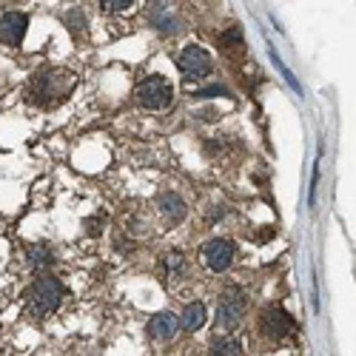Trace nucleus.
I'll use <instances>...</instances> for the list:
<instances>
[{
    "label": "nucleus",
    "mask_w": 356,
    "mask_h": 356,
    "mask_svg": "<svg viewBox=\"0 0 356 356\" xmlns=\"http://www.w3.org/2000/svg\"><path fill=\"white\" fill-rule=\"evenodd\" d=\"M134 97H137V103H140L143 108H148V111H163V108H168L171 100H174V86H171L165 77L152 74V77H145V80L137 83Z\"/></svg>",
    "instance_id": "1"
},
{
    "label": "nucleus",
    "mask_w": 356,
    "mask_h": 356,
    "mask_svg": "<svg viewBox=\"0 0 356 356\" xmlns=\"http://www.w3.org/2000/svg\"><path fill=\"white\" fill-rule=\"evenodd\" d=\"M63 302V285L54 277H40L32 291H29V311L35 316H46L51 311H57V305Z\"/></svg>",
    "instance_id": "2"
},
{
    "label": "nucleus",
    "mask_w": 356,
    "mask_h": 356,
    "mask_svg": "<svg viewBox=\"0 0 356 356\" xmlns=\"http://www.w3.org/2000/svg\"><path fill=\"white\" fill-rule=\"evenodd\" d=\"M245 308H248V296L243 293V288L231 285V288H228V291L220 296V305H217V322L222 325V328L234 331L236 325L243 322Z\"/></svg>",
    "instance_id": "3"
},
{
    "label": "nucleus",
    "mask_w": 356,
    "mask_h": 356,
    "mask_svg": "<svg viewBox=\"0 0 356 356\" xmlns=\"http://www.w3.org/2000/svg\"><path fill=\"white\" fill-rule=\"evenodd\" d=\"M72 83H74V77L66 74V72H46L35 83V100L43 103V106H51L54 100H60V97L69 95Z\"/></svg>",
    "instance_id": "4"
},
{
    "label": "nucleus",
    "mask_w": 356,
    "mask_h": 356,
    "mask_svg": "<svg viewBox=\"0 0 356 356\" xmlns=\"http://www.w3.org/2000/svg\"><path fill=\"white\" fill-rule=\"evenodd\" d=\"M177 66H180V72H183V77L188 83L202 80V77H209V72H211V54L205 51L202 46H186L180 51V57H177Z\"/></svg>",
    "instance_id": "5"
},
{
    "label": "nucleus",
    "mask_w": 356,
    "mask_h": 356,
    "mask_svg": "<svg viewBox=\"0 0 356 356\" xmlns=\"http://www.w3.org/2000/svg\"><path fill=\"white\" fill-rule=\"evenodd\" d=\"M259 331L268 337V339H274V342H282L285 337H291V334L296 331V322L291 319L288 311H282V308H268V311L259 316Z\"/></svg>",
    "instance_id": "6"
},
{
    "label": "nucleus",
    "mask_w": 356,
    "mask_h": 356,
    "mask_svg": "<svg viewBox=\"0 0 356 356\" xmlns=\"http://www.w3.org/2000/svg\"><path fill=\"white\" fill-rule=\"evenodd\" d=\"M202 262H205V268L214 274L228 271L234 262V245L228 240H209L202 245Z\"/></svg>",
    "instance_id": "7"
},
{
    "label": "nucleus",
    "mask_w": 356,
    "mask_h": 356,
    "mask_svg": "<svg viewBox=\"0 0 356 356\" xmlns=\"http://www.w3.org/2000/svg\"><path fill=\"white\" fill-rule=\"evenodd\" d=\"M26 26H29V17L23 12H6L0 17V40L17 46L26 35Z\"/></svg>",
    "instance_id": "8"
},
{
    "label": "nucleus",
    "mask_w": 356,
    "mask_h": 356,
    "mask_svg": "<svg viewBox=\"0 0 356 356\" xmlns=\"http://www.w3.org/2000/svg\"><path fill=\"white\" fill-rule=\"evenodd\" d=\"M177 325L180 322H177L174 314H157V316H152V322H148V337L157 339V342L171 339L177 334Z\"/></svg>",
    "instance_id": "9"
},
{
    "label": "nucleus",
    "mask_w": 356,
    "mask_h": 356,
    "mask_svg": "<svg viewBox=\"0 0 356 356\" xmlns=\"http://www.w3.org/2000/svg\"><path fill=\"white\" fill-rule=\"evenodd\" d=\"M160 211H163L168 225H180L186 220V202L177 194H163L160 197Z\"/></svg>",
    "instance_id": "10"
},
{
    "label": "nucleus",
    "mask_w": 356,
    "mask_h": 356,
    "mask_svg": "<svg viewBox=\"0 0 356 356\" xmlns=\"http://www.w3.org/2000/svg\"><path fill=\"white\" fill-rule=\"evenodd\" d=\"M211 356H240L243 353V342L236 339V337H214L211 339Z\"/></svg>",
    "instance_id": "11"
},
{
    "label": "nucleus",
    "mask_w": 356,
    "mask_h": 356,
    "mask_svg": "<svg viewBox=\"0 0 356 356\" xmlns=\"http://www.w3.org/2000/svg\"><path fill=\"white\" fill-rule=\"evenodd\" d=\"M205 316H209L205 305H202V302H191V305H186L180 322H183V328H186V331H200L202 325H205Z\"/></svg>",
    "instance_id": "12"
},
{
    "label": "nucleus",
    "mask_w": 356,
    "mask_h": 356,
    "mask_svg": "<svg viewBox=\"0 0 356 356\" xmlns=\"http://www.w3.org/2000/svg\"><path fill=\"white\" fill-rule=\"evenodd\" d=\"M163 265H165L168 277H177V274H183V271H186V257H183L180 251H171V254L163 257Z\"/></svg>",
    "instance_id": "13"
},
{
    "label": "nucleus",
    "mask_w": 356,
    "mask_h": 356,
    "mask_svg": "<svg viewBox=\"0 0 356 356\" xmlns=\"http://www.w3.org/2000/svg\"><path fill=\"white\" fill-rule=\"evenodd\" d=\"M29 262H32V268H43V265L51 262V251L46 245H35L32 251H29Z\"/></svg>",
    "instance_id": "14"
},
{
    "label": "nucleus",
    "mask_w": 356,
    "mask_h": 356,
    "mask_svg": "<svg viewBox=\"0 0 356 356\" xmlns=\"http://www.w3.org/2000/svg\"><path fill=\"white\" fill-rule=\"evenodd\" d=\"M97 3L106 9V12H123L131 6V0H97Z\"/></svg>",
    "instance_id": "15"
},
{
    "label": "nucleus",
    "mask_w": 356,
    "mask_h": 356,
    "mask_svg": "<svg viewBox=\"0 0 356 356\" xmlns=\"http://www.w3.org/2000/svg\"><path fill=\"white\" fill-rule=\"evenodd\" d=\"M240 29H228V32L222 35V46H231V43H240Z\"/></svg>",
    "instance_id": "16"
}]
</instances>
